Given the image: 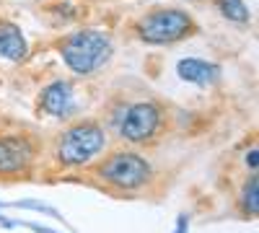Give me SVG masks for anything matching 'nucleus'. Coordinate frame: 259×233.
Masks as SVG:
<instances>
[{
  "label": "nucleus",
  "mask_w": 259,
  "mask_h": 233,
  "mask_svg": "<svg viewBox=\"0 0 259 233\" xmlns=\"http://www.w3.org/2000/svg\"><path fill=\"white\" fill-rule=\"evenodd\" d=\"M60 55L68 70H73L75 75H94L112 60L114 44L109 34L96 29H80L60 41Z\"/></svg>",
  "instance_id": "nucleus-1"
},
{
  "label": "nucleus",
  "mask_w": 259,
  "mask_h": 233,
  "mask_svg": "<svg viewBox=\"0 0 259 233\" xmlns=\"http://www.w3.org/2000/svg\"><path fill=\"white\" fill-rule=\"evenodd\" d=\"M106 148V132L104 127L94 119L75 122L65 130L55 145V158L65 168H75L91 163Z\"/></svg>",
  "instance_id": "nucleus-2"
},
{
  "label": "nucleus",
  "mask_w": 259,
  "mask_h": 233,
  "mask_svg": "<svg viewBox=\"0 0 259 233\" xmlns=\"http://www.w3.org/2000/svg\"><path fill=\"white\" fill-rule=\"evenodd\" d=\"M194 18L182 8H153L135 24V34L145 44H174L194 34Z\"/></svg>",
  "instance_id": "nucleus-3"
},
{
  "label": "nucleus",
  "mask_w": 259,
  "mask_h": 233,
  "mask_svg": "<svg viewBox=\"0 0 259 233\" xmlns=\"http://www.w3.org/2000/svg\"><path fill=\"white\" fill-rule=\"evenodd\" d=\"M96 176L119 192H135L150 181L153 168H150V161L145 156L135 151H117L96 166Z\"/></svg>",
  "instance_id": "nucleus-4"
},
{
  "label": "nucleus",
  "mask_w": 259,
  "mask_h": 233,
  "mask_svg": "<svg viewBox=\"0 0 259 233\" xmlns=\"http://www.w3.org/2000/svg\"><path fill=\"white\" fill-rule=\"evenodd\" d=\"M161 124H163V112H161L158 104H153V101H138L122 117V122H119V137L127 140V143H133V145H145V143H150L158 135Z\"/></svg>",
  "instance_id": "nucleus-5"
},
{
  "label": "nucleus",
  "mask_w": 259,
  "mask_h": 233,
  "mask_svg": "<svg viewBox=\"0 0 259 233\" xmlns=\"http://www.w3.org/2000/svg\"><path fill=\"white\" fill-rule=\"evenodd\" d=\"M34 145L26 135H0V176H18L29 171Z\"/></svg>",
  "instance_id": "nucleus-6"
},
{
  "label": "nucleus",
  "mask_w": 259,
  "mask_h": 233,
  "mask_svg": "<svg viewBox=\"0 0 259 233\" xmlns=\"http://www.w3.org/2000/svg\"><path fill=\"white\" fill-rule=\"evenodd\" d=\"M73 107H75V96H73V86L68 80L50 83L39 96V109L47 112L50 117H68Z\"/></svg>",
  "instance_id": "nucleus-7"
},
{
  "label": "nucleus",
  "mask_w": 259,
  "mask_h": 233,
  "mask_svg": "<svg viewBox=\"0 0 259 233\" xmlns=\"http://www.w3.org/2000/svg\"><path fill=\"white\" fill-rule=\"evenodd\" d=\"M29 52V44H26V36L16 24L11 21L0 18V57H6L11 62H21Z\"/></svg>",
  "instance_id": "nucleus-8"
},
{
  "label": "nucleus",
  "mask_w": 259,
  "mask_h": 233,
  "mask_svg": "<svg viewBox=\"0 0 259 233\" xmlns=\"http://www.w3.org/2000/svg\"><path fill=\"white\" fill-rule=\"evenodd\" d=\"M179 78L182 80H189V83H200V86H207L218 78V65L212 62H205V60H182L179 62Z\"/></svg>",
  "instance_id": "nucleus-9"
},
{
  "label": "nucleus",
  "mask_w": 259,
  "mask_h": 233,
  "mask_svg": "<svg viewBox=\"0 0 259 233\" xmlns=\"http://www.w3.org/2000/svg\"><path fill=\"white\" fill-rule=\"evenodd\" d=\"M215 8L226 21H233V24H246L249 21V8L244 0H215Z\"/></svg>",
  "instance_id": "nucleus-10"
},
{
  "label": "nucleus",
  "mask_w": 259,
  "mask_h": 233,
  "mask_svg": "<svg viewBox=\"0 0 259 233\" xmlns=\"http://www.w3.org/2000/svg\"><path fill=\"white\" fill-rule=\"evenodd\" d=\"M256 176H249L244 189H241V213L246 218H256L259 213V200H256Z\"/></svg>",
  "instance_id": "nucleus-11"
},
{
  "label": "nucleus",
  "mask_w": 259,
  "mask_h": 233,
  "mask_svg": "<svg viewBox=\"0 0 259 233\" xmlns=\"http://www.w3.org/2000/svg\"><path fill=\"white\" fill-rule=\"evenodd\" d=\"M246 163H251V171H256V151H251L246 156Z\"/></svg>",
  "instance_id": "nucleus-12"
}]
</instances>
